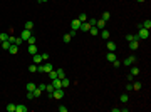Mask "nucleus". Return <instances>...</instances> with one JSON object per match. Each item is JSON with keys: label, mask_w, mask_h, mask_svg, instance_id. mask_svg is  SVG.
I'll list each match as a JSON object with an SVG mask.
<instances>
[{"label": "nucleus", "mask_w": 151, "mask_h": 112, "mask_svg": "<svg viewBox=\"0 0 151 112\" xmlns=\"http://www.w3.org/2000/svg\"><path fill=\"white\" fill-rule=\"evenodd\" d=\"M62 97H64V87L54 89V92H52V99H57V100H60Z\"/></svg>", "instance_id": "obj_1"}, {"label": "nucleus", "mask_w": 151, "mask_h": 112, "mask_svg": "<svg viewBox=\"0 0 151 112\" xmlns=\"http://www.w3.org/2000/svg\"><path fill=\"white\" fill-rule=\"evenodd\" d=\"M138 37L143 38V40H146V38H150V30L148 28H139V32H138Z\"/></svg>", "instance_id": "obj_2"}, {"label": "nucleus", "mask_w": 151, "mask_h": 112, "mask_svg": "<svg viewBox=\"0 0 151 112\" xmlns=\"http://www.w3.org/2000/svg\"><path fill=\"white\" fill-rule=\"evenodd\" d=\"M134 62H136V57L134 55H129V57H126V59H124V65H133V64H134Z\"/></svg>", "instance_id": "obj_3"}, {"label": "nucleus", "mask_w": 151, "mask_h": 112, "mask_svg": "<svg viewBox=\"0 0 151 112\" xmlns=\"http://www.w3.org/2000/svg\"><path fill=\"white\" fill-rule=\"evenodd\" d=\"M71 27H72V30H79V28H81V20L74 19L72 22H71Z\"/></svg>", "instance_id": "obj_4"}, {"label": "nucleus", "mask_w": 151, "mask_h": 112, "mask_svg": "<svg viewBox=\"0 0 151 112\" xmlns=\"http://www.w3.org/2000/svg\"><path fill=\"white\" fill-rule=\"evenodd\" d=\"M32 34H30V30H27V28H24L22 30V34H20V37H22V40H27L29 37H30Z\"/></svg>", "instance_id": "obj_5"}, {"label": "nucleus", "mask_w": 151, "mask_h": 112, "mask_svg": "<svg viewBox=\"0 0 151 112\" xmlns=\"http://www.w3.org/2000/svg\"><path fill=\"white\" fill-rule=\"evenodd\" d=\"M89 28H91V25H89V22H87V20L81 24V30H82V32H89Z\"/></svg>", "instance_id": "obj_6"}, {"label": "nucleus", "mask_w": 151, "mask_h": 112, "mask_svg": "<svg viewBox=\"0 0 151 112\" xmlns=\"http://www.w3.org/2000/svg\"><path fill=\"white\" fill-rule=\"evenodd\" d=\"M27 52H29V54H32V55H34V54H37V45H35V44H32V45H29Z\"/></svg>", "instance_id": "obj_7"}, {"label": "nucleus", "mask_w": 151, "mask_h": 112, "mask_svg": "<svg viewBox=\"0 0 151 112\" xmlns=\"http://www.w3.org/2000/svg\"><path fill=\"white\" fill-rule=\"evenodd\" d=\"M19 52V45H15V44H12L9 47V54H17Z\"/></svg>", "instance_id": "obj_8"}, {"label": "nucleus", "mask_w": 151, "mask_h": 112, "mask_svg": "<svg viewBox=\"0 0 151 112\" xmlns=\"http://www.w3.org/2000/svg\"><path fill=\"white\" fill-rule=\"evenodd\" d=\"M138 47H139V42H138V40H131V42H129V49H131V50H136Z\"/></svg>", "instance_id": "obj_9"}, {"label": "nucleus", "mask_w": 151, "mask_h": 112, "mask_svg": "<svg viewBox=\"0 0 151 112\" xmlns=\"http://www.w3.org/2000/svg\"><path fill=\"white\" fill-rule=\"evenodd\" d=\"M34 64L40 65V64H42V55H39V54H34Z\"/></svg>", "instance_id": "obj_10"}, {"label": "nucleus", "mask_w": 151, "mask_h": 112, "mask_svg": "<svg viewBox=\"0 0 151 112\" xmlns=\"http://www.w3.org/2000/svg\"><path fill=\"white\" fill-rule=\"evenodd\" d=\"M15 112H27V105H24V104H19V105L15 107Z\"/></svg>", "instance_id": "obj_11"}, {"label": "nucleus", "mask_w": 151, "mask_h": 112, "mask_svg": "<svg viewBox=\"0 0 151 112\" xmlns=\"http://www.w3.org/2000/svg\"><path fill=\"white\" fill-rule=\"evenodd\" d=\"M15 107H17L15 104H7V105H5V111L7 112H15Z\"/></svg>", "instance_id": "obj_12"}, {"label": "nucleus", "mask_w": 151, "mask_h": 112, "mask_svg": "<svg viewBox=\"0 0 151 112\" xmlns=\"http://www.w3.org/2000/svg\"><path fill=\"white\" fill-rule=\"evenodd\" d=\"M60 84H62V87L66 89V87H69V85H71V80H69L67 77H64V79H60Z\"/></svg>", "instance_id": "obj_13"}, {"label": "nucleus", "mask_w": 151, "mask_h": 112, "mask_svg": "<svg viewBox=\"0 0 151 112\" xmlns=\"http://www.w3.org/2000/svg\"><path fill=\"white\" fill-rule=\"evenodd\" d=\"M35 87H37V85L34 84V82H29V84H27V92H34Z\"/></svg>", "instance_id": "obj_14"}, {"label": "nucleus", "mask_w": 151, "mask_h": 112, "mask_svg": "<svg viewBox=\"0 0 151 112\" xmlns=\"http://www.w3.org/2000/svg\"><path fill=\"white\" fill-rule=\"evenodd\" d=\"M107 50L109 52H116V44L114 42H107Z\"/></svg>", "instance_id": "obj_15"}, {"label": "nucleus", "mask_w": 151, "mask_h": 112, "mask_svg": "<svg viewBox=\"0 0 151 112\" xmlns=\"http://www.w3.org/2000/svg\"><path fill=\"white\" fill-rule=\"evenodd\" d=\"M141 25H143V28H148V30H150V28H151V20H150V19H146V20H144V22L141 24Z\"/></svg>", "instance_id": "obj_16"}, {"label": "nucleus", "mask_w": 151, "mask_h": 112, "mask_svg": "<svg viewBox=\"0 0 151 112\" xmlns=\"http://www.w3.org/2000/svg\"><path fill=\"white\" fill-rule=\"evenodd\" d=\"M56 72H57V77H59V79H64V77H66V72H64V69H57Z\"/></svg>", "instance_id": "obj_17"}, {"label": "nucleus", "mask_w": 151, "mask_h": 112, "mask_svg": "<svg viewBox=\"0 0 151 112\" xmlns=\"http://www.w3.org/2000/svg\"><path fill=\"white\" fill-rule=\"evenodd\" d=\"M9 34H7V32H0V40H2V42H5V40H9Z\"/></svg>", "instance_id": "obj_18"}, {"label": "nucleus", "mask_w": 151, "mask_h": 112, "mask_svg": "<svg viewBox=\"0 0 151 112\" xmlns=\"http://www.w3.org/2000/svg\"><path fill=\"white\" fill-rule=\"evenodd\" d=\"M89 34H91V35H94V37H96V35L99 34V28H97V27H91V28H89Z\"/></svg>", "instance_id": "obj_19"}, {"label": "nucleus", "mask_w": 151, "mask_h": 112, "mask_svg": "<svg viewBox=\"0 0 151 112\" xmlns=\"http://www.w3.org/2000/svg\"><path fill=\"white\" fill-rule=\"evenodd\" d=\"M96 27H97V28H104V27H106V22H104L103 19H99V20H97V24H96Z\"/></svg>", "instance_id": "obj_20"}, {"label": "nucleus", "mask_w": 151, "mask_h": 112, "mask_svg": "<svg viewBox=\"0 0 151 112\" xmlns=\"http://www.w3.org/2000/svg\"><path fill=\"white\" fill-rule=\"evenodd\" d=\"M114 60H116V54H114V52H109V54H107V62H114Z\"/></svg>", "instance_id": "obj_21"}, {"label": "nucleus", "mask_w": 151, "mask_h": 112, "mask_svg": "<svg viewBox=\"0 0 151 112\" xmlns=\"http://www.w3.org/2000/svg\"><path fill=\"white\" fill-rule=\"evenodd\" d=\"M141 87H143L141 82H134L133 84V90H141Z\"/></svg>", "instance_id": "obj_22"}, {"label": "nucleus", "mask_w": 151, "mask_h": 112, "mask_svg": "<svg viewBox=\"0 0 151 112\" xmlns=\"http://www.w3.org/2000/svg\"><path fill=\"white\" fill-rule=\"evenodd\" d=\"M25 28H27V30H32V28H34V22H32V20H27V22H25Z\"/></svg>", "instance_id": "obj_23"}, {"label": "nucleus", "mask_w": 151, "mask_h": 112, "mask_svg": "<svg viewBox=\"0 0 151 112\" xmlns=\"http://www.w3.org/2000/svg\"><path fill=\"white\" fill-rule=\"evenodd\" d=\"M27 42H29V45H32V44H35V42H37V38H35V35H30V37L27 38Z\"/></svg>", "instance_id": "obj_24"}, {"label": "nucleus", "mask_w": 151, "mask_h": 112, "mask_svg": "<svg viewBox=\"0 0 151 112\" xmlns=\"http://www.w3.org/2000/svg\"><path fill=\"white\" fill-rule=\"evenodd\" d=\"M101 19H103L104 22H107V20L111 19V13H109V12H104V13H103V17H101Z\"/></svg>", "instance_id": "obj_25"}, {"label": "nucleus", "mask_w": 151, "mask_h": 112, "mask_svg": "<svg viewBox=\"0 0 151 112\" xmlns=\"http://www.w3.org/2000/svg\"><path fill=\"white\" fill-rule=\"evenodd\" d=\"M101 37H103V38H109V30L103 28V32H101Z\"/></svg>", "instance_id": "obj_26"}, {"label": "nucleus", "mask_w": 151, "mask_h": 112, "mask_svg": "<svg viewBox=\"0 0 151 112\" xmlns=\"http://www.w3.org/2000/svg\"><path fill=\"white\" fill-rule=\"evenodd\" d=\"M47 74H49V77H50L52 80H54V79H57V72H56V70H54V69H52L50 72H47Z\"/></svg>", "instance_id": "obj_27"}, {"label": "nucleus", "mask_w": 151, "mask_h": 112, "mask_svg": "<svg viewBox=\"0 0 151 112\" xmlns=\"http://www.w3.org/2000/svg\"><path fill=\"white\" fill-rule=\"evenodd\" d=\"M71 35H69V34H64V35H62V40H64V42H66V44H69V42H71Z\"/></svg>", "instance_id": "obj_28"}, {"label": "nucleus", "mask_w": 151, "mask_h": 112, "mask_svg": "<svg viewBox=\"0 0 151 112\" xmlns=\"http://www.w3.org/2000/svg\"><path fill=\"white\" fill-rule=\"evenodd\" d=\"M42 92H44V90H40L39 87H35V90H34L32 94H34V97H40V94H42Z\"/></svg>", "instance_id": "obj_29"}, {"label": "nucleus", "mask_w": 151, "mask_h": 112, "mask_svg": "<svg viewBox=\"0 0 151 112\" xmlns=\"http://www.w3.org/2000/svg\"><path fill=\"white\" fill-rule=\"evenodd\" d=\"M12 45V44H10L9 40H5V42H2V49H5V50H9V47Z\"/></svg>", "instance_id": "obj_30"}, {"label": "nucleus", "mask_w": 151, "mask_h": 112, "mask_svg": "<svg viewBox=\"0 0 151 112\" xmlns=\"http://www.w3.org/2000/svg\"><path fill=\"white\" fill-rule=\"evenodd\" d=\"M128 100H129V97H128V94H121V102H123V104H126V102H128Z\"/></svg>", "instance_id": "obj_31"}, {"label": "nucleus", "mask_w": 151, "mask_h": 112, "mask_svg": "<svg viewBox=\"0 0 151 112\" xmlns=\"http://www.w3.org/2000/svg\"><path fill=\"white\" fill-rule=\"evenodd\" d=\"M138 74H139V69H138V67H131V75H134V77H136Z\"/></svg>", "instance_id": "obj_32"}, {"label": "nucleus", "mask_w": 151, "mask_h": 112, "mask_svg": "<svg viewBox=\"0 0 151 112\" xmlns=\"http://www.w3.org/2000/svg\"><path fill=\"white\" fill-rule=\"evenodd\" d=\"M29 72H32V74H34V72H37V64H32V65L29 67Z\"/></svg>", "instance_id": "obj_33"}, {"label": "nucleus", "mask_w": 151, "mask_h": 112, "mask_svg": "<svg viewBox=\"0 0 151 112\" xmlns=\"http://www.w3.org/2000/svg\"><path fill=\"white\" fill-rule=\"evenodd\" d=\"M87 22H89V25H91V27H96V24H97V19H89Z\"/></svg>", "instance_id": "obj_34"}, {"label": "nucleus", "mask_w": 151, "mask_h": 112, "mask_svg": "<svg viewBox=\"0 0 151 112\" xmlns=\"http://www.w3.org/2000/svg\"><path fill=\"white\" fill-rule=\"evenodd\" d=\"M79 20H81V24L86 22V20H87V15H86V13H81V15H79Z\"/></svg>", "instance_id": "obj_35"}, {"label": "nucleus", "mask_w": 151, "mask_h": 112, "mask_svg": "<svg viewBox=\"0 0 151 112\" xmlns=\"http://www.w3.org/2000/svg\"><path fill=\"white\" fill-rule=\"evenodd\" d=\"M45 90H47L49 94H52L54 92V85H45Z\"/></svg>", "instance_id": "obj_36"}, {"label": "nucleus", "mask_w": 151, "mask_h": 112, "mask_svg": "<svg viewBox=\"0 0 151 112\" xmlns=\"http://www.w3.org/2000/svg\"><path fill=\"white\" fill-rule=\"evenodd\" d=\"M59 112H67V105H59Z\"/></svg>", "instance_id": "obj_37"}, {"label": "nucleus", "mask_w": 151, "mask_h": 112, "mask_svg": "<svg viewBox=\"0 0 151 112\" xmlns=\"http://www.w3.org/2000/svg\"><path fill=\"white\" fill-rule=\"evenodd\" d=\"M126 40H128V42H131V40H134V35H131V34H128V35H126Z\"/></svg>", "instance_id": "obj_38"}, {"label": "nucleus", "mask_w": 151, "mask_h": 112, "mask_svg": "<svg viewBox=\"0 0 151 112\" xmlns=\"http://www.w3.org/2000/svg\"><path fill=\"white\" fill-rule=\"evenodd\" d=\"M126 90H128V92H131V90H133V84H131V82L126 85Z\"/></svg>", "instance_id": "obj_39"}, {"label": "nucleus", "mask_w": 151, "mask_h": 112, "mask_svg": "<svg viewBox=\"0 0 151 112\" xmlns=\"http://www.w3.org/2000/svg\"><path fill=\"white\" fill-rule=\"evenodd\" d=\"M27 99H29V100H32V99H35V97H34V94H32V92H27Z\"/></svg>", "instance_id": "obj_40"}, {"label": "nucleus", "mask_w": 151, "mask_h": 112, "mask_svg": "<svg viewBox=\"0 0 151 112\" xmlns=\"http://www.w3.org/2000/svg\"><path fill=\"white\" fill-rule=\"evenodd\" d=\"M113 64H114V67H121V62H119V60H118V59H116V60H114Z\"/></svg>", "instance_id": "obj_41"}, {"label": "nucleus", "mask_w": 151, "mask_h": 112, "mask_svg": "<svg viewBox=\"0 0 151 112\" xmlns=\"http://www.w3.org/2000/svg\"><path fill=\"white\" fill-rule=\"evenodd\" d=\"M37 87H39V89H40V90H45V84H42V82H40V84H39Z\"/></svg>", "instance_id": "obj_42"}, {"label": "nucleus", "mask_w": 151, "mask_h": 112, "mask_svg": "<svg viewBox=\"0 0 151 112\" xmlns=\"http://www.w3.org/2000/svg\"><path fill=\"white\" fill-rule=\"evenodd\" d=\"M69 35H71V37H76V35H77V30H71V34H69Z\"/></svg>", "instance_id": "obj_43"}, {"label": "nucleus", "mask_w": 151, "mask_h": 112, "mask_svg": "<svg viewBox=\"0 0 151 112\" xmlns=\"http://www.w3.org/2000/svg\"><path fill=\"white\" fill-rule=\"evenodd\" d=\"M42 60H49V54H42Z\"/></svg>", "instance_id": "obj_44"}, {"label": "nucleus", "mask_w": 151, "mask_h": 112, "mask_svg": "<svg viewBox=\"0 0 151 112\" xmlns=\"http://www.w3.org/2000/svg\"><path fill=\"white\" fill-rule=\"evenodd\" d=\"M39 2H42V3H45V2H49V0H39Z\"/></svg>", "instance_id": "obj_45"}, {"label": "nucleus", "mask_w": 151, "mask_h": 112, "mask_svg": "<svg viewBox=\"0 0 151 112\" xmlns=\"http://www.w3.org/2000/svg\"><path fill=\"white\" fill-rule=\"evenodd\" d=\"M136 2H138V3H143V2H144V0H136Z\"/></svg>", "instance_id": "obj_46"}, {"label": "nucleus", "mask_w": 151, "mask_h": 112, "mask_svg": "<svg viewBox=\"0 0 151 112\" xmlns=\"http://www.w3.org/2000/svg\"><path fill=\"white\" fill-rule=\"evenodd\" d=\"M0 45H2V40H0Z\"/></svg>", "instance_id": "obj_47"}]
</instances>
